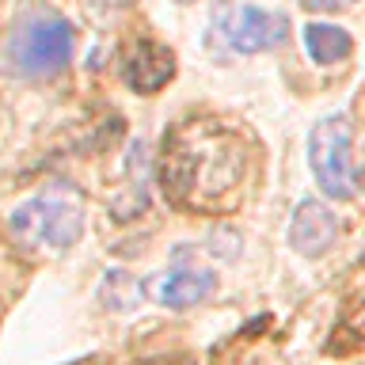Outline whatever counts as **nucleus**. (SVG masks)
Here are the masks:
<instances>
[{
    "instance_id": "f257e3e1",
    "label": "nucleus",
    "mask_w": 365,
    "mask_h": 365,
    "mask_svg": "<svg viewBox=\"0 0 365 365\" xmlns=\"http://www.w3.org/2000/svg\"><path fill=\"white\" fill-rule=\"evenodd\" d=\"M247 145L213 118H194L164 137L160 182L164 194L182 210L221 213L244 194Z\"/></svg>"
},
{
    "instance_id": "f03ea898",
    "label": "nucleus",
    "mask_w": 365,
    "mask_h": 365,
    "mask_svg": "<svg viewBox=\"0 0 365 365\" xmlns=\"http://www.w3.org/2000/svg\"><path fill=\"white\" fill-rule=\"evenodd\" d=\"M73 27L57 11L34 4L16 19L8 34V68L19 80H50L68 65L73 57Z\"/></svg>"
},
{
    "instance_id": "7ed1b4c3",
    "label": "nucleus",
    "mask_w": 365,
    "mask_h": 365,
    "mask_svg": "<svg viewBox=\"0 0 365 365\" xmlns=\"http://www.w3.org/2000/svg\"><path fill=\"white\" fill-rule=\"evenodd\" d=\"M8 225H11V236L23 247L50 244L53 251H68L80 240V232H84V194L73 182L57 179L50 182L46 194L16 205Z\"/></svg>"
},
{
    "instance_id": "20e7f679",
    "label": "nucleus",
    "mask_w": 365,
    "mask_h": 365,
    "mask_svg": "<svg viewBox=\"0 0 365 365\" xmlns=\"http://www.w3.org/2000/svg\"><path fill=\"white\" fill-rule=\"evenodd\" d=\"M308 164L319 190L335 202H350L358 194V171H354V122L346 114H327L308 133Z\"/></svg>"
},
{
    "instance_id": "39448f33",
    "label": "nucleus",
    "mask_w": 365,
    "mask_h": 365,
    "mask_svg": "<svg viewBox=\"0 0 365 365\" xmlns=\"http://www.w3.org/2000/svg\"><path fill=\"white\" fill-rule=\"evenodd\" d=\"M217 31L225 34V42L232 53L251 57V53L278 50V46L289 38V19H285L282 11L244 4V8H225L221 19H217Z\"/></svg>"
},
{
    "instance_id": "423d86ee",
    "label": "nucleus",
    "mask_w": 365,
    "mask_h": 365,
    "mask_svg": "<svg viewBox=\"0 0 365 365\" xmlns=\"http://www.w3.org/2000/svg\"><path fill=\"white\" fill-rule=\"evenodd\" d=\"M175 259H182V267L164 270L156 282H153V278L141 282V293L156 297V301H160V304H168V308H190V304L205 301V297L217 289V274H213V270H205V267H194L187 247H179V251H175Z\"/></svg>"
},
{
    "instance_id": "0eeeda50",
    "label": "nucleus",
    "mask_w": 365,
    "mask_h": 365,
    "mask_svg": "<svg viewBox=\"0 0 365 365\" xmlns=\"http://www.w3.org/2000/svg\"><path fill=\"white\" fill-rule=\"evenodd\" d=\"M335 236H339V217L331 213L324 202L304 198L297 205V213L289 221V244H293L297 255H304V259L327 255L331 244H335Z\"/></svg>"
},
{
    "instance_id": "6e6552de",
    "label": "nucleus",
    "mask_w": 365,
    "mask_h": 365,
    "mask_svg": "<svg viewBox=\"0 0 365 365\" xmlns=\"http://www.w3.org/2000/svg\"><path fill=\"white\" fill-rule=\"evenodd\" d=\"M171 76H175V53L160 42H148V38L133 42V50L125 53V61H122V80L137 91V96H153V91H160Z\"/></svg>"
},
{
    "instance_id": "1a4fd4ad",
    "label": "nucleus",
    "mask_w": 365,
    "mask_h": 365,
    "mask_svg": "<svg viewBox=\"0 0 365 365\" xmlns=\"http://www.w3.org/2000/svg\"><path fill=\"white\" fill-rule=\"evenodd\" d=\"M304 50L316 65H339L354 53V38H350V31L335 27V23H308Z\"/></svg>"
},
{
    "instance_id": "9d476101",
    "label": "nucleus",
    "mask_w": 365,
    "mask_h": 365,
    "mask_svg": "<svg viewBox=\"0 0 365 365\" xmlns=\"http://www.w3.org/2000/svg\"><path fill=\"white\" fill-rule=\"evenodd\" d=\"M99 301L110 308V312H130L141 301V282L125 270H107V278L99 285Z\"/></svg>"
},
{
    "instance_id": "9b49d317",
    "label": "nucleus",
    "mask_w": 365,
    "mask_h": 365,
    "mask_svg": "<svg viewBox=\"0 0 365 365\" xmlns=\"http://www.w3.org/2000/svg\"><path fill=\"white\" fill-rule=\"evenodd\" d=\"M84 8H88V16L96 23H110V19H118L122 11L130 8V0H84Z\"/></svg>"
},
{
    "instance_id": "f8f14e48",
    "label": "nucleus",
    "mask_w": 365,
    "mask_h": 365,
    "mask_svg": "<svg viewBox=\"0 0 365 365\" xmlns=\"http://www.w3.org/2000/svg\"><path fill=\"white\" fill-rule=\"evenodd\" d=\"M301 4L308 11H342V8H350L354 0H301Z\"/></svg>"
},
{
    "instance_id": "ddd939ff",
    "label": "nucleus",
    "mask_w": 365,
    "mask_h": 365,
    "mask_svg": "<svg viewBox=\"0 0 365 365\" xmlns=\"http://www.w3.org/2000/svg\"><path fill=\"white\" fill-rule=\"evenodd\" d=\"M175 4H194V0H175Z\"/></svg>"
}]
</instances>
